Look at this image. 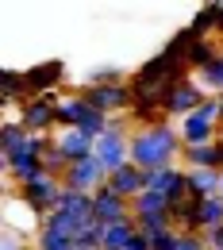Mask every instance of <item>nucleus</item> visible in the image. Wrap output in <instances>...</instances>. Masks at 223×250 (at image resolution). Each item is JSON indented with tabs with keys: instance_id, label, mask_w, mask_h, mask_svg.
Wrapping results in <instances>:
<instances>
[{
	"instance_id": "f8f14e48",
	"label": "nucleus",
	"mask_w": 223,
	"mask_h": 250,
	"mask_svg": "<svg viewBox=\"0 0 223 250\" xmlns=\"http://www.w3.org/2000/svg\"><path fill=\"white\" fill-rule=\"evenodd\" d=\"M54 143H58V150L69 158V166H73V162H85V158L96 154V139H93V135H85V131H77V127L58 131V135H54Z\"/></svg>"
},
{
	"instance_id": "cd10ccee",
	"label": "nucleus",
	"mask_w": 223,
	"mask_h": 250,
	"mask_svg": "<svg viewBox=\"0 0 223 250\" xmlns=\"http://www.w3.org/2000/svg\"><path fill=\"white\" fill-rule=\"evenodd\" d=\"M150 250H177V231H162L150 239Z\"/></svg>"
},
{
	"instance_id": "393cba45",
	"label": "nucleus",
	"mask_w": 223,
	"mask_h": 250,
	"mask_svg": "<svg viewBox=\"0 0 223 250\" xmlns=\"http://www.w3.org/2000/svg\"><path fill=\"white\" fill-rule=\"evenodd\" d=\"M196 81L204 85V93H208V96H223V54L208 65V69H200Z\"/></svg>"
},
{
	"instance_id": "a211bd4d",
	"label": "nucleus",
	"mask_w": 223,
	"mask_h": 250,
	"mask_svg": "<svg viewBox=\"0 0 223 250\" xmlns=\"http://www.w3.org/2000/svg\"><path fill=\"white\" fill-rule=\"evenodd\" d=\"M23 143H27V131L20 120H4L0 127V162H8V158H16L23 150Z\"/></svg>"
},
{
	"instance_id": "5701e85b",
	"label": "nucleus",
	"mask_w": 223,
	"mask_h": 250,
	"mask_svg": "<svg viewBox=\"0 0 223 250\" xmlns=\"http://www.w3.org/2000/svg\"><path fill=\"white\" fill-rule=\"evenodd\" d=\"M177 173H181L177 166L173 169H142V185H146V192H162L165 196L173 188V181H177Z\"/></svg>"
},
{
	"instance_id": "2eb2a0df",
	"label": "nucleus",
	"mask_w": 223,
	"mask_h": 250,
	"mask_svg": "<svg viewBox=\"0 0 223 250\" xmlns=\"http://www.w3.org/2000/svg\"><path fill=\"white\" fill-rule=\"evenodd\" d=\"M27 81L20 69H0V108H20L27 100Z\"/></svg>"
},
{
	"instance_id": "4468645a",
	"label": "nucleus",
	"mask_w": 223,
	"mask_h": 250,
	"mask_svg": "<svg viewBox=\"0 0 223 250\" xmlns=\"http://www.w3.org/2000/svg\"><path fill=\"white\" fill-rule=\"evenodd\" d=\"M220 20H223V4H200L196 12H192L189 20V31L196 35V39H216V31H220Z\"/></svg>"
},
{
	"instance_id": "39448f33",
	"label": "nucleus",
	"mask_w": 223,
	"mask_h": 250,
	"mask_svg": "<svg viewBox=\"0 0 223 250\" xmlns=\"http://www.w3.org/2000/svg\"><path fill=\"white\" fill-rule=\"evenodd\" d=\"M62 192H65V185H62V177H50V173H42L39 181H31V185H20L16 188V200L31 212L39 223L50 216L54 208H58V200H62Z\"/></svg>"
},
{
	"instance_id": "dca6fc26",
	"label": "nucleus",
	"mask_w": 223,
	"mask_h": 250,
	"mask_svg": "<svg viewBox=\"0 0 223 250\" xmlns=\"http://www.w3.org/2000/svg\"><path fill=\"white\" fill-rule=\"evenodd\" d=\"M220 54H223V46L216 42V39H192L189 54H185V65H189V73L196 77L200 69H208V65L220 58Z\"/></svg>"
},
{
	"instance_id": "6ab92c4d",
	"label": "nucleus",
	"mask_w": 223,
	"mask_h": 250,
	"mask_svg": "<svg viewBox=\"0 0 223 250\" xmlns=\"http://www.w3.org/2000/svg\"><path fill=\"white\" fill-rule=\"evenodd\" d=\"M189 181H192V200H204V196H220L223 173L220 169H189Z\"/></svg>"
},
{
	"instance_id": "b1692460",
	"label": "nucleus",
	"mask_w": 223,
	"mask_h": 250,
	"mask_svg": "<svg viewBox=\"0 0 223 250\" xmlns=\"http://www.w3.org/2000/svg\"><path fill=\"white\" fill-rule=\"evenodd\" d=\"M85 85H131V73H123L120 65H96L89 69Z\"/></svg>"
},
{
	"instance_id": "9d476101",
	"label": "nucleus",
	"mask_w": 223,
	"mask_h": 250,
	"mask_svg": "<svg viewBox=\"0 0 223 250\" xmlns=\"http://www.w3.org/2000/svg\"><path fill=\"white\" fill-rule=\"evenodd\" d=\"M65 188H73V192H85V196H93L100 188L108 185V169H104V162L100 158H85V162H73L69 166V173L62 177Z\"/></svg>"
},
{
	"instance_id": "c756f323",
	"label": "nucleus",
	"mask_w": 223,
	"mask_h": 250,
	"mask_svg": "<svg viewBox=\"0 0 223 250\" xmlns=\"http://www.w3.org/2000/svg\"><path fill=\"white\" fill-rule=\"evenodd\" d=\"M220 127H223V96H220Z\"/></svg>"
},
{
	"instance_id": "f3484780",
	"label": "nucleus",
	"mask_w": 223,
	"mask_h": 250,
	"mask_svg": "<svg viewBox=\"0 0 223 250\" xmlns=\"http://www.w3.org/2000/svg\"><path fill=\"white\" fill-rule=\"evenodd\" d=\"M135 235H139L135 216L123 219V223H112V227H104V243H100V250H127L131 243H135Z\"/></svg>"
},
{
	"instance_id": "f03ea898",
	"label": "nucleus",
	"mask_w": 223,
	"mask_h": 250,
	"mask_svg": "<svg viewBox=\"0 0 223 250\" xmlns=\"http://www.w3.org/2000/svg\"><path fill=\"white\" fill-rule=\"evenodd\" d=\"M181 154H185V143H181V131L173 124L131 131V162L139 169H173V162Z\"/></svg>"
},
{
	"instance_id": "c85d7f7f",
	"label": "nucleus",
	"mask_w": 223,
	"mask_h": 250,
	"mask_svg": "<svg viewBox=\"0 0 223 250\" xmlns=\"http://www.w3.org/2000/svg\"><path fill=\"white\" fill-rule=\"evenodd\" d=\"M127 250H150V239H146V235H142V231H139V235H135V243H131Z\"/></svg>"
},
{
	"instance_id": "1a4fd4ad",
	"label": "nucleus",
	"mask_w": 223,
	"mask_h": 250,
	"mask_svg": "<svg viewBox=\"0 0 223 250\" xmlns=\"http://www.w3.org/2000/svg\"><path fill=\"white\" fill-rule=\"evenodd\" d=\"M23 81H27V93L31 96H58V89L65 85V62L62 58L35 62L23 69Z\"/></svg>"
},
{
	"instance_id": "7ed1b4c3",
	"label": "nucleus",
	"mask_w": 223,
	"mask_h": 250,
	"mask_svg": "<svg viewBox=\"0 0 223 250\" xmlns=\"http://www.w3.org/2000/svg\"><path fill=\"white\" fill-rule=\"evenodd\" d=\"M181 143L185 146H208L220 139V96H208L192 116L181 120Z\"/></svg>"
},
{
	"instance_id": "473e14b6",
	"label": "nucleus",
	"mask_w": 223,
	"mask_h": 250,
	"mask_svg": "<svg viewBox=\"0 0 223 250\" xmlns=\"http://www.w3.org/2000/svg\"><path fill=\"white\" fill-rule=\"evenodd\" d=\"M220 196H223V188H220Z\"/></svg>"
},
{
	"instance_id": "20e7f679",
	"label": "nucleus",
	"mask_w": 223,
	"mask_h": 250,
	"mask_svg": "<svg viewBox=\"0 0 223 250\" xmlns=\"http://www.w3.org/2000/svg\"><path fill=\"white\" fill-rule=\"evenodd\" d=\"M131 131H135V127H131L127 116H116L112 127L96 139V158L104 162L108 173H116L120 166H127V162H131Z\"/></svg>"
},
{
	"instance_id": "2f4dec72",
	"label": "nucleus",
	"mask_w": 223,
	"mask_h": 250,
	"mask_svg": "<svg viewBox=\"0 0 223 250\" xmlns=\"http://www.w3.org/2000/svg\"><path fill=\"white\" fill-rule=\"evenodd\" d=\"M220 139H223V127H220Z\"/></svg>"
},
{
	"instance_id": "412c9836",
	"label": "nucleus",
	"mask_w": 223,
	"mask_h": 250,
	"mask_svg": "<svg viewBox=\"0 0 223 250\" xmlns=\"http://www.w3.org/2000/svg\"><path fill=\"white\" fill-rule=\"evenodd\" d=\"M131 216L142 219V216H169V200L162 192H142L131 200Z\"/></svg>"
},
{
	"instance_id": "a878e982",
	"label": "nucleus",
	"mask_w": 223,
	"mask_h": 250,
	"mask_svg": "<svg viewBox=\"0 0 223 250\" xmlns=\"http://www.w3.org/2000/svg\"><path fill=\"white\" fill-rule=\"evenodd\" d=\"M177 250H208V239L200 231H177Z\"/></svg>"
},
{
	"instance_id": "f257e3e1",
	"label": "nucleus",
	"mask_w": 223,
	"mask_h": 250,
	"mask_svg": "<svg viewBox=\"0 0 223 250\" xmlns=\"http://www.w3.org/2000/svg\"><path fill=\"white\" fill-rule=\"evenodd\" d=\"M185 77H192L189 65H185V58H173V54L158 50L154 58H146V62L131 73V96H135V104L162 108L165 93H169L177 81H185ZM135 104H131V108H135Z\"/></svg>"
},
{
	"instance_id": "9b49d317",
	"label": "nucleus",
	"mask_w": 223,
	"mask_h": 250,
	"mask_svg": "<svg viewBox=\"0 0 223 250\" xmlns=\"http://www.w3.org/2000/svg\"><path fill=\"white\" fill-rule=\"evenodd\" d=\"M93 208H96V223H104V227L131 219V200L116 196V192H112L108 185L100 188V192H93Z\"/></svg>"
},
{
	"instance_id": "423d86ee",
	"label": "nucleus",
	"mask_w": 223,
	"mask_h": 250,
	"mask_svg": "<svg viewBox=\"0 0 223 250\" xmlns=\"http://www.w3.org/2000/svg\"><path fill=\"white\" fill-rule=\"evenodd\" d=\"M58 100L62 96H27L16 108V120L23 124L27 135H50L58 131Z\"/></svg>"
},
{
	"instance_id": "0eeeda50",
	"label": "nucleus",
	"mask_w": 223,
	"mask_h": 250,
	"mask_svg": "<svg viewBox=\"0 0 223 250\" xmlns=\"http://www.w3.org/2000/svg\"><path fill=\"white\" fill-rule=\"evenodd\" d=\"M204 100H208L204 85H200L196 77H185V81H177V85L165 93V100H162V112H165L169 120H185V116H192V112H196Z\"/></svg>"
},
{
	"instance_id": "7c9ffc66",
	"label": "nucleus",
	"mask_w": 223,
	"mask_h": 250,
	"mask_svg": "<svg viewBox=\"0 0 223 250\" xmlns=\"http://www.w3.org/2000/svg\"><path fill=\"white\" fill-rule=\"evenodd\" d=\"M220 35H223V20H220Z\"/></svg>"
},
{
	"instance_id": "bb28decb",
	"label": "nucleus",
	"mask_w": 223,
	"mask_h": 250,
	"mask_svg": "<svg viewBox=\"0 0 223 250\" xmlns=\"http://www.w3.org/2000/svg\"><path fill=\"white\" fill-rule=\"evenodd\" d=\"M0 250H27V235L4 227V231H0Z\"/></svg>"
},
{
	"instance_id": "6e6552de",
	"label": "nucleus",
	"mask_w": 223,
	"mask_h": 250,
	"mask_svg": "<svg viewBox=\"0 0 223 250\" xmlns=\"http://www.w3.org/2000/svg\"><path fill=\"white\" fill-rule=\"evenodd\" d=\"M81 93L89 96V104H93L96 112H104L108 120H116V116H127L131 104H135L131 85H81Z\"/></svg>"
},
{
	"instance_id": "4be33fe9",
	"label": "nucleus",
	"mask_w": 223,
	"mask_h": 250,
	"mask_svg": "<svg viewBox=\"0 0 223 250\" xmlns=\"http://www.w3.org/2000/svg\"><path fill=\"white\" fill-rule=\"evenodd\" d=\"M200 204V231L208 235V231H216L223 227V196H204V200H196Z\"/></svg>"
},
{
	"instance_id": "aec40b11",
	"label": "nucleus",
	"mask_w": 223,
	"mask_h": 250,
	"mask_svg": "<svg viewBox=\"0 0 223 250\" xmlns=\"http://www.w3.org/2000/svg\"><path fill=\"white\" fill-rule=\"evenodd\" d=\"M185 169H220V150H216V143H208V146H185Z\"/></svg>"
},
{
	"instance_id": "ddd939ff",
	"label": "nucleus",
	"mask_w": 223,
	"mask_h": 250,
	"mask_svg": "<svg viewBox=\"0 0 223 250\" xmlns=\"http://www.w3.org/2000/svg\"><path fill=\"white\" fill-rule=\"evenodd\" d=\"M108 188L116 192V196H123V200H135V196H142L146 185H142V169L127 162V166H120L116 173H108Z\"/></svg>"
}]
</instances>
